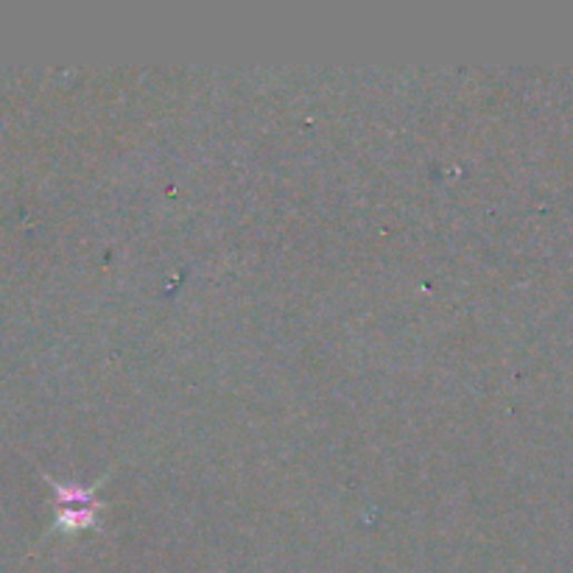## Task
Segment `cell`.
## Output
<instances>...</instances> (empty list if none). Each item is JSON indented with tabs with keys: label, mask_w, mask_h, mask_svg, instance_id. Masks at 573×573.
Instances as JSON below:
<instances>
[{
	"label": "cell",
	"mask_w": 573,
	"mask_h": 573,
	"mask_svg": "<svg viewBox=\"0 0 573 573\" xmlns=\"http://www.w3.org/2000/svg\"><path fill=\"white\" fill-rule=\"evenodd\" d=\"M46 482L53 490V526L51 532L73 534L81 528H96L98 512H101V498L98 487H79V484H62L57 478L46 476Z\"/></svg>",
	"instance_id": "cell-1"
}]
</instances>
